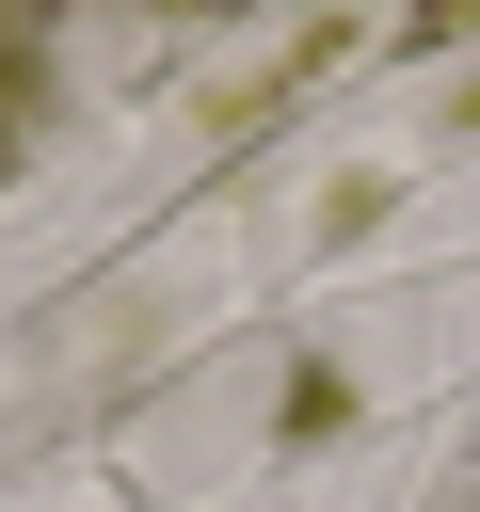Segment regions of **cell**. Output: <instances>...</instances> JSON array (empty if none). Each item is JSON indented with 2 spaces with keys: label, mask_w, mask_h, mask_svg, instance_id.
<instances>
[{
  "label": "cell",
  "mask_w": 480,
  "mask_h": 512,
  "mask_svg": "<svg viewBox=\"0 0 480 512\" xmlns=\"http://www.w3.org/2000/svg\"><path fill=\"white\" fill-rule=\"evenodd\" d=\"M16 64H32V0H0V96H16Z\"/></svg>",
  "instance_id": "cell-1"
},
{
  "label": "cell",
  "mask_w": 480,
  "mask_h": 512,
  "mask_svg": "<svg viewBox=\"0 0 480 512\" xmlns=\"http://www.w3.org/2000/svg\"><path fill=\"white\" fill-rule=\"evenodd\" d=\"M432 16H480V0H432Z\"/></svg>",
  "instance_id": "cell-2"
}]
</instances>
